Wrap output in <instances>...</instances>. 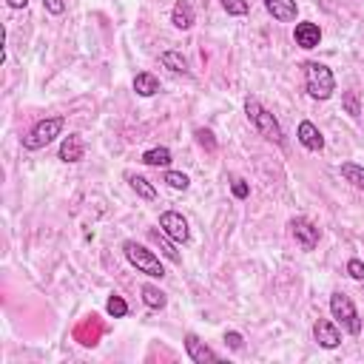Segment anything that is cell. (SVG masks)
<instances>
[{"label":"cell","mask_w":364,"mask_h":364,"mask_svg":"<svg viewBox=\"0 0 364 364\" xmlns=\"http://www.w3.org/2000/svg\"><path fill=\"white\" fill-rule=\"evenodd\" d=\"M330 313H333V319H336L350 336H358V333H361L358 310H356L353 299H350L347 294H341V290H336V294L330 296Z\"/></svg>","instance_id":"cell-5"},{"label":"cell","mask_w":364,"mask_h":364,"mask_svg":"<svg viewBox=\"0 0 364 364\" xmlns=\"http://www.w3.org/2000/svg\"><path fill=\"white\" fill-rule=\"evenodd\" d=\"M123 251H125V259L139 270V273H145V276H151V279H163L165 276V268H163V262L149 251V248H142L139 242H134V239H128V242H123Z\"/></svg>","instance_id":"cell-3"},{"label":"cell","mask_w":364,"mask_h":364,"mask_svg":"<svg viewBox=\"0 0 364 364\" xmlns=\"http://www.w3.org/2000/svg\"><path fill=\"white\" fill-rule=\"evenodd\" d=\"M160 60H163V65H165V68H171V71H174V75H191L188 60H185L180 51H165Z\"/></svg>","instance_id":"cell-17"},{"label":"cell","mask_w":364,"mask_h":364,"mask_svg":"<svg viewBox=\"0 0 364 364\" xmlns=\"http://www.w3.org/2000/svg\"><path fill=\"white\" fill-rule=\"evenodd\" d=\"M43 6L49 15H63L65 12V0H43Z\"/></svg>","instance_id":"cell-28"},{"label":"cell","mask_w":364,"mask_h":364,"mask_svg":"<svg viewBox=\"0 0 364 364\" xmlns=\"http://www.w3.org/2000/svg\"><path fill=\"white\" fill-rule=\"evenodd\" d=\"M296 137H299V142L305 145L308 151H322V149H325V137H322V131H319L310 120H302V123H299Z\"/></svg>","instance_id":"cell-11"},{"label":"cell","mask_w":364,"mask_h":364,"mask_svg":"<svg viewBox=\"0 0 364 364\" xmlns=\"http://www.w3.org/2000/svg\"><path fill=\"white\" fill-rule=\"evenodd\" d=\"M134 92L139 97H154L160 92V80L151 75V71H139V75L134 77Z\"/></svg>","instance_id":"cell-14"},{"label":"cell","mask_w":364,"mask_h":364,"mask_svg":"<svg viewBox=\"0 0 364 364\" xmlns=\"http://www.w3.org/2000/svg\"><path fill=\"white\" fill-rule=\"evenodd\" d=\"M151 239H157V242H160V234L154 231V234H151ZM160 251H163V253H165V256H168L171 262H180V253H177V251H174V248H171L168 242H160Z\"/></svg>","instance_id":"cell-27"},{"label":"cell","mask_w":364,"mask_h":364,"mask_svg":"<svg viewBox=\"0 0 364 364\" xmlns=\"http://www.w3.org/2000/svg\"><path fill=\"white\" fill-rule=\"evenodd\" d=\"M160 231H163L165 237H171L174 242H180V245H185V242L191 239V231H188L185 216L177 213V211H165V213L160 216Z\"/></svg>","instance_id":"cell-6"},{"label":"cell","mask_w":364,"mask_h":364,"mask_svg":"<svg viewBox=\"0 0 364 364\" xmlns=\"http://www.w3.org/2000/svg\"><path fill=\"white\" fill-rule=\"evenodd\" d=\"M294 40H296V46H302V49H316L319 40H322V29H319L316 23H296Z\"/></svg>","instance_id":"cell-13"},{"label":"cell","mask_w":364,"mask_h":364,"mask_svg":"<svg viewBox=\"0 0 364 364\" xmlns=\"http://www.w3.org/2000/svg\"><path fill=\"white\" fill-rule=\"evenodd\" d=\"M313 336H316V341H319L325 350H333V347L341 344V336H339V330H336V325H333L330 319H319V322L313 325Z\"/></svg>","instance_id":"cell-10"},{"label":"cell","mask_w":364,"mask_h":364,"mask_svg":"<svg viewBox=\"0 0 364 364\" xmlns=\"http://www.w3.org/2000/svg\"><path fill=\"white\" fill-rule=\"evenodd\" d=\"M142 302H145V308H151V310H163L165 308V294L160 287H154V284H142Z\"/></svg>","instance_id":"cell-16"},{"label":"cell","mask_w":364,"mask_h":364,"mask_svg":"<svg viewBox=\"0 0 364 364\" xmlns=\"http://www.w3.org/2000/svg\"><path fill=\"white\" fill-rule=\"evenodd\" d=\"M341 177H344L353 188L364 191V168H361V165H356V163H341Z\"/></svg>","instance_id":"cell-18"},{"label":"cell","mask_w":364,"mask_h":364,"mask_svg":"<svg viewBox=\"0 0 364 364\" xmlns=\"http://www.w3.org/2000/svg\"><path fill=\"white\" fill-rule=\"evenodd\" d=\"M290 231H294L296 242L302 245V251H313L319 245V228L305 220V216H296V220H290Z\"/></svg>","instance_id":"cell-7"},{"label":"cell","mask_w":364,"mask_h":364,"mask_svg":"<svg viewBox=\"0 0 364 364\" xmlns=\"http://www.w3.org/2000/svg\"><path fill=\"white\" fill-rule=\"evenodd\" d=\"M225 341H228V347H231V350H239V347H242V336H239L237 330L225 333Z\"/></svg>","instance_id":"cell-30"},{"label":"cell","mask_w":364,"mask_h":364,"mask_svg":"<svg viewBox=\"0 0 364 364\" xmlns=\"http://www.w3.org/2000/svg\"><path fill=\"white\" fill-rule=\"evenodd\" d=\"M231 191H234V196H237V199H245V196L251 194V188H248V182H245V180H234Z\"/></svg>","instance_id":"cell-29"},{"label":"cell","mask_w":364,"mask_h":364,"mask_svg":"<svg viewBox=\"0 0 364 364\" xmlns=\"http://www.w3.org/2000/svg\"><path fill=\"white\" fill-rule=\"evenodd\" d=\"M128 182H131V188H134V191H137L142 199H149V202H151V199H157V188H154L149 180H145V177L131 174V177H128Z\"/></svg>","instance_id":"cell-19"},{"label":"cell","mask_w":364,"mask_h":364,"mask_svg":"<svg viewBox=\"0 0 364 364\" xmlns=\"http://www.w3.org/2000/svg\"><path fill=\"white\" fill-rule=\"evenodd\" d=\"M265 9L279 23H290V20H296V15H299L296 0H265Z\"/></svg>","instance_id":"cell-9"},{"label":"cell","mask_w":364,"mask_h":364,"mask_svg":"<svg viewBox=\"0 0 364 364\" xmlns=\"http://www.w3.org/2000/svg\"><path fill=\"white\" fill-rule=\"evenodd\" d=\"M106 310H108V316H114V319H123L125 313H128V305H125V299L123 296H111L108 302H106Z\"/></svg>","instance_id":"cell-22"},{"label":"cell","mask_w":364,"mask_h":364,"mask_svg":"<svg viewBox=\"0 0 364 364\" xmlns=\"http://www.w3.org/2000/svg\"><path fill=\"white\" fill-rule=\"evenodd\" d=\"M245 114H248V120H251V125L259 131V137H265V139H270V142H276V145H282L284 142V137H282V128H279V123H276V117L256 100V97H248V103H245Z\"/></svg>","instance_id":"cell-1"},{"label":"cell","mask_w":364,"mask_h":364,"mask_svg":"<svg viewBox=\"0 0 364 364\" xmlns=\"http://www.w3.org/2000/svg\"><path fill=\"white\" fill-rule=\"evenodd\" d=\"M341 106H344V111H347L350 117H358V114H361V106H358V94H356V92H344Z\"/></svg>","instance_id":"cell-24"},{"label":"cell","mask_w":364,"mask_h":364,"mask_svg":"<svg viewBox=\"0 0 364 364\" xmlns=\"http://www.w3.org/2000/svg\"><path fill=\"white\" fill-rule=\"evenodd\" d=\"M220 4H222V9H225L228 15H234V18L248 15V0H220Z\"/></svg>","instance_id":"cell-23"},{"label":"cell","mask_w":364,"mask_h":364,"mask_svg":"<svg viewBox=\"0 0 364 364\" xmlns=\"http://www.w3.org/2000/svg\"><path fill=\"white\" fill-rule=\"evenodd\" d=\"M26 4H29V0H9L12 9H26Z\"/></svg>","instance_id":"cell-31"},{"label":"cell","mask_w":364,"mask_h":364,"mask_svg":"<svg viewBox=\"0 0 364 364\" xmlns=\"http://www.w3.org/2000/svg\"><path fill=\"white\" fill-rule=\"evenodd\" d=\"M305 86H308V94L313 100H330L333 92H336V77L333 71L322 63H308L305 65Z\"/></svg>","instance_id":"cell-2"},{"label":"cell","mask_w":364,"mask_h":364,"mask_svg":"<svg viewBox=\"0 0 364 364\" xmlns=\"http://www.w3.org/2000/svg\"><path fill=\"white\" fill-rule=\"evenodd\" d=\"M86 154V145L80 139V134H68L63 142H60V160L63 163H80Z\"/></svg>","instance_id":"cell-12"},{"label":"cell","mask_w":364,"mask_h":364,"mask_svg":"<svg viewBox=\"0 0 364 364\" xmlns=\"http://www.w3.org/2000/svg\"><path fill=\"white\" fill-rule=\"evenodd\" d=\"M185 353H188V358L191 361H196V364H205V361H220V353H213L205 341H199V336H194V333H188L185 336Z\"/></svg>","instance_id":"cell-8"},{"label":"cell","mask_w":364,"mask_h":364,"mask_svg":"<svg viewBox=\"0 0 364 364\" xmlns=\"http://www.w3.org/2000/svg\"><path fill=\"white\" fill-rule=\"evenodd\" d=\"M63 125H65L63 117H46V120L34 123V128L23 137V149H26V151H40V149H46V145H49L54 137H60Z\"/></svg>","instance_id":"cell-4"},{"label":"cell","mask_w":364,"mask_h":364,"mask_svg":"<svg viewBox=\"0 0 364 364\" xmlns=\"http://www.w3.org/2000/svg\"><path fill=\"white\" fill-rule=\"evenodd\" d=\"M142 163H145V165H154V168H160V165H168V163H171V151H168V149H163V145H160V149L145 151V154H142Z\"/></svg>","instance_id":"cell-20"},{"label":"cell","mask_w":364,"mask_h":364,"mask_svg":"<svg viewBox=\"0 0 364 364\" xmlns=\"http://www.w3.org/2000/svg\"><path fill=\"white\" fill-rule=\"evenodd\" d=\"M163 180H165L168 188H174V191H188V185H191V180H188L182 171H165Z\"/></svg>","instance_id":"cell-21"},{"label":"cell","mask_w":364,"mask_h":364,"mask_svg":"<svg viewBox=\"0 0 364 364\" xmlns=\"http://www.w3.org/2000/svg\"><path fill=\"white\" fill-rule=\"evenodd\" d=\"M171 23H174L177 29H182V32L194 26V9H191L188 0H177V6H174V12H171Z\"/></svg>","instance_id":"cell-15"},{"label":"cell","mask_w":364,"mask_h":364,"mask_svg":"<svg viewBox=\"0 0 364 364\" xmlns=\"http://www.w3.org/2000/svg\"><path fill=\"white\" fill-rule=\"evenodd\" d=\"M347 273H350V279L364 282V262H361V259H350V262H347Z\"/></svg>","instance_id":"cell-25"},{"label":"cell","mask_w":364,"mask_h":364,"mask_svg":"<svg viewBox=\"0 0 364 364\" xmlns=\"http://www.w3.org/2000/svg\"><path fill=\"white\" fill-rule=\"evenodd\" d=\"M196 139H199V145H205L208 151L216 149V139H213V134H211L208 128H196Z\"/></svg>","instance_id":"cell-26"}]
</instances>
